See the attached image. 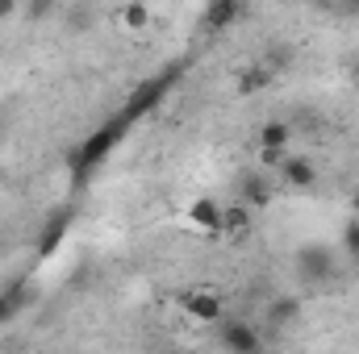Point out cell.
<instances>
[{"instance_id":"6da1fadb","label":"cell","mask_w":359,"mask_h":354,"mask_svg":"<svg viewBox=\"0 0 359 354\" xmlns=\"http://www.w3.org/2000/svg\"><path fill=\"white\" fill-rule=\"evenodd\" d=\"M126 129H130V121H126L121 113H117V117H113L109 125H100V129L92 134L88 142H84V146L76 150V159H72V171L84 179V176L92 171V167H96V163L104 159V155H113V146L121 142V134H126Z\"/></svg>"},{"instance_id":"7a4b0ae2","label":"cell","mask_w":359,"mask_h":354,"mask_svg":"<svg viewBox=\"0 0 359 354\" xmlns=\"http://www.w3.org/2000/svg\"><path fill=\"white\" fill-rule=\"evenodd\" d=\"M334 271H339V259H334L330 246H322V242H305V246L297 250V275H301V283H309V288H326V283L334 279Z\"/></svg>"},{"instance_id":"3957f363","label":"cell","mask_w":359,"mask_h":354,"mask_svg":"<svg viewBox=\"0 0 359 354\" xmlns=\"http://www.w3.org/2000/svg\"><path fill=\"white\" fill-rule=\"evenodd\" d=\"M213 338H217L222 351H234V354H255L264 346V338H259V330H255L251 321H234V317H226V313L213 321Z\"/></svg>"},{"instance_id":"277c9868","label":"cell","mask_w":359,"mask_h":354,"mask_svg":"<svg viewBox=\"0 0 359 354\" xmlns=\"http://www.w3.org/2000/svg\"><path fill=\"white\" fill-rule=\"evenodd\" d=\"M176 76H180V67H168L163 76H155V80H147L142 88H138L134 96H130V100H126V108H121V117H126V121H134V117H142L147 108H155V104H159V100L168 96V84H172Z\"/></svg>"},{"instance_id":"5b68a950","label":"cell","mask_w":359,"mask_h":354,"mask_svg":"<svg viewBox=\"0 0 359 354\" xmlns=\"http://www.w3.org/2000/svg\"><path fill=\"white\" fill-rule=\"evenodd\" d=\"M184 313L192 317V321H217L222 313H226V304H222V296L213 292V288H192V292H184Z\"/></svg>"},{"instance_id":"8992f818","label":"cell","mask_w":359,"mask_h":354,"mask_svg":"<svg viewBox=\"0 0 359 354\" xmlns=\"http://www.w3.org/2000/svg\"><path fill=\"white\" fill-rule=\"evenodd\" d=\"M280 179H284V187H292V192H309V187H318V171H313V163L301 159V155H284V159H280Z\"/></svg>"},{"instance_id":"52a82bcc","label":"cell","mask_w":359,"mask_h":354,"mask_svg":"<svg viewBox=\"0 0 359 354\" xmlns=\"http://www.w3.org/2000/svg\"><path fill=\"white\" fill-rule=\"evenodd\" d=\"M243 13H247V4H243V0H209V13H205V29L222 34V29L238 25V21H243Z\"/></svg>"},{"instance_id":"ba28073f","label":"cell","mask_w":359,"mask_h":354,"mask_svg":"<svg viewBox=\"0 0 359 354\" xmlns=\"http://www.w3.org/2000/svg\"><path fill=\"white\" fill-rule=\"evenodd\" d=\"M222 208H226V204H217L213 196H201V200L188 204V221H192L196 229H205V234H222Z\"/></svg>"},{"instance_id":"9c48e42d","label":"cell","mask_w":359,"mask_h":354,"mask_svg":"<svg viewBox=\"0 0 359 354\" xmlns=\"http://www.w3.org/2000/svg\"><path fill=\"white\" fill-rule=\"evenodd\" d=\"M297 317H301V300H297V296H280V300L268 304V325L271 330H284V325H292Z\"/></svg>"},{"instance_id":"30bf717a","label":"cell","mask_w":359,"mask_h":354,"mask_svg":"<svg viewBox=\"0 0 359 354\" xmlns=\"http://www.w3.org/2000/svg\"><path fill=\"white\" fill-rule=\"evenodd\" d=\"M222 234H230V238L251 234V208H247V204H230V208H222Z\"/></svg>"},{"instance_id":"8fae6325","label":"cell","mask_w":359,"mask_h":354,"mask_svg":"<svg viewBox=\"0 0 359 354\" xmlns=\"http://www.w3.org/2000/svg\"><path fill=\"white\" fill-rule=\"evenodd\" d=\"M271 76H276V67L255 63V67H247V71L238 76V92H243V96H255V92H264L271 84Z\"/></svg>"},{"instance_id":"7c38bea8","label":"cell","mask_w":359,"mask_h":354,"mask_svg":"<svg viewBox=\"0 0 359 354\" xmlns=\"http://www.w3.org/2000/svg\"><path fill=\"white\" fill-rule=\"evenodd\" d=\"M288 142H292V125L288 121H264V129H259V146H271V150H288Z\"/></svg>"},{"instance_id":"4fadbf2b","label":"cell","mask_w":359,"mask_h":354,"mask_svg":"<svg viewBox=\"0 0 359 354\" xmlns=\"http://www.w3.org/2000/svg\"><path fill=\"white\" fill-rule=\"evenodd\" d=\"M121 21H126V29H147V21H151L147 0H130V4L121 8Z\"/></svg>"},{"instance_id":"5bb4252c","label":"cell","mask_w":359,"mask_h":354,"mask_svg":"<svg viewBox=\"0 0 359 354\" xmlns=\"http://www.w3.org/2000/svg\"><path fill=\"white\" fill-rule=\"evenodd\" d=\"M63 234H67V221H63V217H55V221H50V229H46V234H42V242H38V255H55V246L63 242Z\"/></svg>"},{"instance_id":"9a60e30c","label":"cell","mask_w":359,"mask_h":354,"mask_svg":"<svg viewBox=\"0 0 359 354\" xmlns=\"http://www.w3.org/2000/svg\"><path fill=\"white\" fill-rule=\"evenodd\" d=\"M243 192H247V196H251L255 204H268V200H271L268 179H264V176H247V179H243Z\"/></svg>"},{"instance_id":"2e32d148","label":"cell","mask_w":359,"mask_h":354,"mask_svg":"<svg viewBox=\"0 0 359 354\" xmlns=\"http://www.w3.org/2000/svg\"><path fill=\"white\" fill-rule=\"evenodd\" d=\"M343 250H347V259H351V263H359V217L343 225Z\"/></svg>"},{"instance_id":"e0dca14e","label":"cell","mask_w":359,"mask_h":354,"mask_svg":"<svg viewBox=\"0 0 359 354\" xmlns=\"http://www.w3.org/2000/svg\"><path fill=\"white\" fill-rule=\"evenodd\" d=\"M50 8H55V0H29V4H25V17H29V21H42Z\"/></svg>"},{"instance_id":"ac0fdd59","label":"cell","mask_w":359,"mask_h":354,"mask_svg":"<svg viewBox=\"0 0 359 354\" xmlns=\"http://www.w3.org/2000/svg\"><path fill=\"white\" fill-rule=\"evenodd\" d=\"M17 8H21V0H0V21H13Z\"/></svg>"},{"instance_id":"d6986e66","label":"cell","mask_w":359,"mask_h":354,"mask_svg":"<svg viewBox=\"0 0 359 354\" xmlns=\"http://www.w3.org/2000/svg\"><path fill=\"white\" fill-rule=\"evenodd\" d=\"M351 84H355V88H359V55H355V59H351Z\"/></svg>"},{"instance_id":"ffe728a7","label":"cell","mask_w":359,"mask_h":354,"mask_svg":"<svg viewBox=\"0 0 359 354\" xmlns=\"http://www.w3.org/2000/svg\"><path fill=\"white\" fill-rule=\"evenodd\" d=\"M351 208H355V217H359V187L351 192Z\"/></svg>"},{"instance_id":"44dd1931","label":"cell","mask_w":359,"mask_h":354,"mask_svg":"<svg viewBox=\"0 0 359 354\" xmlns=\"http://www.w3.org/2000/svg\"><path fill=\"white\" fill-rule=\"evenodd\" d=\"M351 4H355V8H359V0H351Z\"/></svg>"}]
</instances>
